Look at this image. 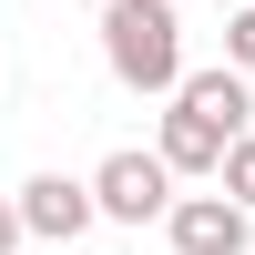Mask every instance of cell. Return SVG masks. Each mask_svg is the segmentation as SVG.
<instances>
[{
	"mask_svg": "<svg viewBox=\"0 0 255 255\" xmlns=\"http://www.w3.org/2000/svg\"><path fill=\"white\" fill-rule=\"evenodd\" d=\"M10 204H20V235H41V245L92 235V184H72V174H31Z\"/></svg>",
	"mask_w": 255,
	"mask_h": 255,
	"instance_id": "obj_4",
	"label": "cell"
},
{
	"mask_svg": "<svg viewBox=\"0 0 255 255\" xmlns=\"http://www.w3.org/2000/svg\"><path fill=\"white\" fill-rule=\"evenodd\" d=\"M163 235H174V255H245L255 245V215L225 194H184L174 215H163Z\"/></svg>",
	"mask_w": 255,
	"mask_h": 255,
	"instance_id": "obj_3",
	"label": "cell"
},
{
	"mask_svg": "<svg viewBox=\"0 0 255 255\" xmlns=\"http://www.w3.org/2000/svg\"><path fill=\"white\" fill-rule=\"evenodd\" d=\"M92 10H102V0H92Z\"/></svg>",
	"mask_w": 255,
	"mask_h": 255,
	"instance_id": "obj_9",
	"label": "cell"
},
{
	"mask_svg": "<svg viewBox=\"0 0 255 255\" xmlns=\"http://www.w3.org/2000/svg\"><path fill=\"white\" fill-rule=\"evenodd\" d=\"M225 72H255V0L225 20Z\"/></svg>",
	"mask_w": 255,
	"mask_h": 255,
	"instance_id": "obj_7",
	"label": "cell"
},
{
	"mask_svg": "<svg viewBox=\"0 0 255 255\" xmlns=\"http://www.w3.org/2000/svg\"><path fill=\"white\" fill-rule=\"evenodd\" d=\"M174 102H184L194 123H215L225 143L255 133V92H245V72H225V61H215V72H184V82H174Z\"/></svg>",
	"mask_w": 255,
	"mask_h": 255,
	"instance_id": "obj_5",
	"label": "cell"
},
{
	"mask_svg": "<svg viewBox=\"0 0 255 255\" xmlns=\"http://www.w3.org/2000/svg\"><path fill=\"white\" fill-rule=\"evenodd\" d=\"M102 61H113L123 92H163L184 82V20L174 0H102Z\"/></svg>",
	"mask_w": 255,
	"mask_h": 255,
	"instance_id": "obj_1",
	"label": "cell"
},
{
	"mask_svg": "<svg viewBox=\"0 0 255 255\" xmlns=\"http://www.w3.org/2000/svg\"><path fill=\"white\" fill-rule=\"evenodd\" d=\"M215 184H225V204H245V215H255V133H235V143H225Z\"/></svg>",
	"mask_w": 255,
	"mask_h": 255,
	"instance_id": "obj_6",
	"label": "cell"
},
{
	"mask_svg": "<svg viewBox=\"0 0 255 255\" xmlns=\"http://www.w3.org/2000/svg\"><path fill=\"white\" fill-rule=\"evenodd\" d=\"M92 215H113V225H153V215H174V174H163L153 153H102V174H92Z\"/></svg>",
	"mask_w": 255,
	"mask_h": 255,
	"instance_id": "obj_2",
	"label": "cell"
},
{
	"mask_svg": "<svg viewBox=\"0 0 255 255\" xmlns=\"http://www.w3.org/2000/svg\"><path fill=\"white\" fill-rule=\"evenodd\" d=\"M20 245H31V235H20V204L0 194V255H20Z\"/></svg>",
	"mask_w": 255,
	"mask_h": 255,
	"instance_id": "obj_8",
	"label": "cell"
}]
</instances>
